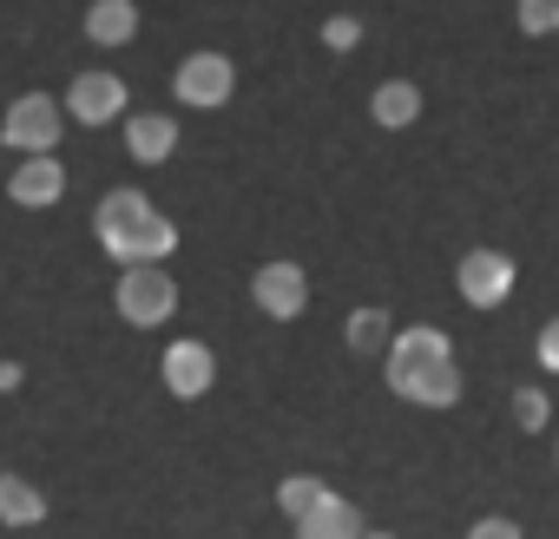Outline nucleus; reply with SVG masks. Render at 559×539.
I'll list each match as a JSON object with an SVG mask.
<instances>
[{"label":"nucleus","instance_id":"f257e3e1","mask_svg":"<svg viewBox=\"0 0 559 539\" xmlns=\"http://www.w3.org/2000/svg\"><path fill=\"white\" fill-rule=\"evenodd\" d=\"M93 230H99V243H106L126 270H132V263H158V256H171V250H178L171 217H158L145 191H106V197H99Z\"/></svg>","mask_w":559,"mask_h":539},{"label":"nucleus","instance_id":"f03ea898","mask_svg":"<svg viewBox=\"0 0 559 539\" xmlns=\"http://www.w3.org/2000/svg\"><path fill=\"white\" fill-rule=\"evenodd\" d=\"M112 303H119V316H126V323H139V330H158V323L178 310V284L165 277L158 263H132L126 277H119V297H112Z\"/></svg>","mask_w":559,"mask_h":539},{"label":"nucleus","instance_id":"7ed1b4c3","mask_svg":"<svg viewBox=\"0 0 559 539\" xmlns=\"http://www.w3.org/2000/svg\"><path fill=\"white\" fill-rule=\"evenodd\" d=\"M0 139H8L14 152H53L60 145V106L47 99V93H27V99H14L8 106V125H0Z\"/></svg>","mask_w":559,"mask_h":539},{"label":"nucleus","instance_id":"20e7f679","mask_svg":"<svg viewBox=\"0 0 559 539\" xmlns=\"http://www.w3.org/2000/svg\"><path fill=\"white\" fill-rule=\"evenodd\" d=\"M250 297H257L263 316L290 323V316H304V303H310V277H304L297 263H263L257 277H250Z\"/></svg>","mask_w":559,"mask_h":539},{"label":"nucleus","instance_id":"39448f33","mask_svg":"<svg viewBox=\"0 0 559 539\" xmlns=\"http://www.w3.org/2000/svg\"><path fill=\"white\" fill-rule=\"evenodd\" d=\"M461 297H467L474 310H500V303L513 297V256H500V250H467V256H461Z\"/></svg>","mask_w":559,"mask_h":539},{"label":"nucleus","instance_id":"423d86ee","mask_svg":"<svg viewBox=\"0 0 559 539\" xmlns=\"http://www.w3.org/2000/svg\"><path fill=\"white\" fill-rule=\"evenodd\" d=\"M435 362H454L448 336H441V330H428V323H421V330H402V336L389 343V388L402 395V388H408L421 369H435Z\"/></svg>","mask_w":559,"mask_h":539},{"label":"nucleus","instance_id":"0eeeda50","mask_svg":"<svg viewBox=\"0 0 559 539\" xmlns=\"http://www.w3.org/2000/svg\"><path fill=\"white\" fill-rule=\"evenodd\" d=\"M230 86H237V73H230L224 53H191V60L178 67V80H171V93H178L185 106H224Z\"/></svg>","mask_w":559,"mask_h":539},{"label":"nucleus","instance_id":"6e6552de","mask_svg":"<svg viewBox=\"0 0 559 539\" xmlns=\"http://www.w3.org/2000/svg\"><path fill=\"white\" fill-rule=\"evenodd\" d=\"M67 112H73L80 125L119 119V112H126V80H119V73H80V80L67 86Z\"/></svg>","mask_w":559,"mask_h":539},{"label":"nucleus","instance_id":"1a4fd4ad","mask_svg":"<svg viewBox=\"0 0 559 539\" xmlns=\"http://www.w3.org/2000/svg\"><path fill=\"white\" fill-rule=\"evenodd\" d=\"M211 382H217V356H211L204 343H191V336H185V343H171V349H165V388H171L178 402H198Z\"/></svg>","mask_w":559,"mask_h":539},{"label":"nucleus","instance_id":"9d476101","mask_svg":"<svg viewBox=\"0 0 559 539\" xmlns=\"http://www.w3.org/2000/svg\"><path fill=\"white\" fill-rule=\"evenodd\" d=\"M8 191H14V204H60L67 171H60V158H53V152H34V158L8 178Z\"/></svg>","mask_w":559,"mask_h":539},{"label":"nucleus","instance_id":"9b49d317","mask_svg":"<svg viewBox=\"0 0 559 539\" xmlns=\"http://www.w3.org/2000/svg\"><path fill=\"white\" fill-rule=\"evenodd\" d=\"M126 152H132L139 165H165V158L178 152V119H165V112H139V119L126 125Z\"/></svg>","mask_w":559,"mask_h":539},{"label":"nucleus","instance_id":"f8f14e48","mask_svg":"<svg viewBox=\"0 0 559 539\" xmlns=\"http://www.w3.org/2000/svg\"><path fill=\"white\" fill-rule=\"evenodd\" d=\"M139 34V8L132 0H93L86 8V40L93 47H126Z\"/></svg>","mask_w":559,"mask_h":539},{"label":"nucleus","instance_id":"ddd939ff","mask_svg":"<svg viewBox=\"0 0 559 539\" xmlns=\"http://www.w3.org/2000/svg\"><path fill=\"white\" fill-rule=\"evenodd\" d=\"M297 539H362V513H356L349 500H336V493H330L317 513H304V519H297Z\"/></svg>","mask_w":559,"mask_h":539},{"label":"nucleus","instance_id":"4468645a","mask_svg":"<svg viewBox=\"0 0 559 539\" xmlns=\"http://www.w3.org/2000/svg\"><path fill=\"white\" fill-rule=\"evenodd\" d=\"M0 519L8 526H40L47 519V493L21 474H0Z\"/></svg>","mask_w":559,"mask_h":539},{"label":"nucleus","instance_id":"2eb2a0df","mask_svg":"<svg viewBox=\"0 0 559 539\" xmlns=\"http://www.w3.org/2000/svg\"><path fill=\"white\" fill-rule=\"evenodd\" d=\"M369 112H376V125H389V132H402V125H415V119H421V93H415L408 80H389V86H376V99H369Z\"/></svg>","mask_w":559,"mask_h":539},{"label":"nucleus","instance_id":"dca6fc26","mask_svg":"<svg viewBox=\"0 0 559 539\" xmlns=\"http://www.w3.org/2000/svg\"><path fill=\"white\" fill-rule=\"evenodd\" d=\"M402 402H421V408H454V402H461V369H454V362L421 369V375L402 388Z\"/></svg>","mask_w":559,"mask_h":539},{"label":"nucleus","instance_id":"f3484780","mask_svg":"<svg viewBox=\"0 0 559 539\" xmlns=\"http://www.w3.org/2000/svg\"><path fill=\"white\" fill-rule=\"evenodd\" d=\"M323 500H330V487H323V480H310V474H290L284 487H276V506H284L290 519H304V513H317Z\"/></svg>","mask_w":559,"mask_h":539},{"label":"nucleus","instance_id":"a211bd4d","mask_svg":"<svg viewBox=\"0 0 559 539\" xmlns=\"http://www.w3.org/2000/svg\"><path fill=\"white\" fill-rule=\"evenodd\" d=\"M343 336H349V349H356V356H376V349L389 343V316H382V310H356Z\"/></svg>","mask_w":559,"mask_h":539},{"label":"nucleus","instance_id":"6ab92c4d","mask_svg":"<svg viewBox=\"0 0 559 539\" xmlns=\"http://www.w3.org/2000/svg\"><path fill=\"white\" fill-rule=\"evenodd\" d=\"M546 415H552V408H546V395H539V388H513V421H520L526 434H539V428H546Z\"/></svg>","mask_w":559,"mask_h":539},{"label":"nucleus","instance_id":"aec40b11","mask_svg":"<svg viewBox=\"0 0 559 539\" xmlns=\"http://www.w3.org/2000/svg\"><path fill=\"white\" fill-rule=\"evenodd\" d=\"M520 27L526 34H552L559 27V0H520Z\"/></svg>","mask_w":559,"mask_h":539},{"label":"nucleus","instance_id":"412c9836","mask_svg":"<svg viewBox=\"0 0 559 539\" xmlns=\"http://www.w3.org/2000/svg\"><path fill=\"white\" fill-rule=\"evenodd\" d=\"M362 40V21H349V14H336V21H323V47H336V53H349Z\"/></svg>","mask_w":559,"mask_h":539},{"label":"nucleus","instance_id":"4be33fe9","mask_svg":"<svg viewBox=\"0 0 559 539\" xmlns=\"http://www.w3.org/2000/svg\"><path fill=\"white\" fill-rule=\"evenodd\" d=\"M539 369H546V375H559V316L539 330Z\"/></svg>","mask_w":559,"mask_h":539},{"label":"nucleus","instance_id":"5701e85b","mask_svg":"<svg viewBox=\"0 0 559 539\" xmlns=\"http://www.w3.org/2000/svg\"><path fill=\"white\" fill-rule=\"evenodd\" d=\"M467 539H520V526H513V519H474Z\"/></svg>","mask_w":559,"mask_h":539},{"label":"nucleus","instance_id":"b1692460","mask_svg":"<svg viewBox=\"0 0 559 539\" xmlns=\"http://www.w3.org/2000/svg\"><path fill=\"white\" fill-rule=\"evenodd\" d=\"M362 539H395V532H362Z\"/></svg>","mask_w":559,"mask_h":539}]
</instances>
